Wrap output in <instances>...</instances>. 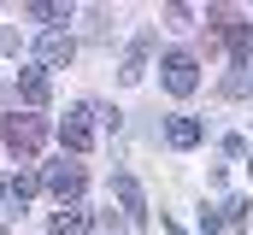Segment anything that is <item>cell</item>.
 Masks as SVG:
<instances>
[{"label": "cell", "mask_w": 253, "mask_h": 235, "mask_svg": "<svg viewBox=\"0 0 253 235\" xmlns=\"http://www.w3.org/2000/svg\"><path fill=\"white\" fill-rule=\"evenodd\" d=\"M206 24H212V36L230 47L236 71H248V65H253V30H248V18H236L230 6H212V12H206Z\"/></svg>", "instance_id": "obj_1"}, {"label": "cell", "mask_w": 253, "mask_h": 235, "mask_svg": "<svg viewBox=\"0 0 253 235\" xmlns=\"http://www.w3.org/2000/svg\"><path fill=\"white\" fill-rule=\"evenodd\" d=\"M0 141H6L18 159H36V153H42V141H47V123H42L36 112H12L6 123H0Z\"/></svg>", "instance_id": "obj_2"}, {"label": "cell", "mask_w": 253, "mask_h": 235, "mask_svg": "<svg viewBox=\"0 0 253 235\" xmlns=\"http://www.w3.org/2000/svg\"><path fill=\"white\" fill-rule=\"evenodd\" d=\"M59 141L65 153H88V141H94V106H71L59 123Z\"/></svg>", "instance_id": "obj_3"}, {"label": "cell", "mask_w": 253, "mask_h": 235, "mask_svg": "<svg viewBox=\"0 0 253 235\" xmlns=\"http://www.w3.org/2000/svg\"><path fill=\"white\" fill-rule=\"evenodd\" d=\"M159 71H165V88H171L177 100L200 88V65H194V53H165V65H159Z\"/></svg>", "instance_id": "obj_4"}, {"label": "cell", "mask_w": 253, "mask_h": 235, "mask_svg": "<svg viewBox=\"0 0 253 235\" xmlns=\"http://www.w3.org/2000/svg\"><path fill=\"white\" fill-rule=\"evenodd\" d=\"M112 188H118V206H124V224H147V194H141V182L129 171L112 176Z\"/></svg>", "instance_id": "obj_5"}, {"label": "cell", "mask_w": 253, "mask_h": 235, "mask_svg": "<svg viewBox=\"0 0 253 235\" xmlns=\"http://www.w3.org/2000/svg\"><path fill=\"white\" fill-rule=\"evenodd\" d=\"M94 224H100V218H94L88 206H59V212L47 218V235H88Z\"/></svg>", "instance_id": "obj_6"}, {"label": "cell", "mask_w": 253, "mask_h": 235, "mask_svg": "<svg viewBox=\"0 0 253 235\" xmlns=\"http://www.w3.org/2000/svg\"><path fill=\"white\" fill-rule=\"evenodd\" d=\"M42 182H47V188L59 194L65 206H77V194H83V182H88V176H83V165H53V171L42 176Z\"/></svg>", "instance_id": "obj_7"}, {"label": "cell", "mask_w": 253, "mask_h": 235, "mask_svg": "<svg viewBox=\"0 0 253 235\" xmlns=\"http://www.w3.org/2000/svg\"><path fill=\"white\" fill-rule=\"evenodd\" d=\"M71 53H77V41H71L65 30H47V36L36 41V59H42V65H71Z\"/></svg>", "instance_id": "obj_8"}, {"label": "cell", "mask_w": 253, "mask_h": 235, "mask_svg": "<svg viewBox=\"0 0 253 235\" xmlns=\"http://www.w3.org/2000/svg\"><path fill=\"white\" fill-rule=\"evenodd\" d=\"M165 141H171L177 153H189V147H200V118L177 112V118H171V123H165Z\"/></svg>", "instance_id": "obj_9"}, {"label": "cell", "mask_w": 253, "mask_h": 235, "mask_svg": "<svg viewBox=\"0 0 253 235\" xmlns=\"http://www.w3.org/2000/svg\"><path fill=\"white\" fill-rule=\"evenodd\" d=\"M18 94H24V106H47V94H53V88H47V77H42V71H24V77H18Z\"/></svg>", "instance_id": "obj_10"}, {"label": "cell", "mask_w": 253, "mask_h": 235, "mask_svg": "<svg viewBox=\"0 0 253 235\" xmlns=\"http://www.w3.org/2000/svg\"><path fill=\"white\" fill-rule=\"evenodd\" d=\"M147 47H153V36H141V41L124 53V71H118L124 82H141V71H147Z\"/></svg>", "instance_id": "obj_11"}, {"label": "cell", "mask_w": 253, "mask_h": 235, "mask_svg": "<svg viewBox=\"0 0 253 235\" xmlns=\"http://www.w3.org/2000/svg\"><path fill=\"white\" fill-rule=\"evenodd\" d=\"M36 188H42V176H36V171H18L12 182H6V200H12V206H24V200H30Z\"/></svg>", "instance_id": "obj_12"}, {"label": "cell", "mask_w": 253, "mask_h": 235, "mask_svg": "<svg viewBox=\"0 0 253 235\" xmlns=\"http://www.w3.org/2000/svg\"><path fill=\"white\" fill-rule=\"evenodd\" d=\"M224 218H230V224L242 230V224H248V218H253V200H230V206H224Z\"/></svg>", "instance_id": "obj_13"}, {"label": "cell", "mask_w": 253, "mask_h": 235, "mask_svg": "<svg viewBox=\"0 0 253 235\" xmlns=\"http://www.w3.org/2000/svg\"><path fill=\"white\" fill-rule=\"evenodd\" d=\"M30 18H65V6H53V0H36V6H30Z\"/></svg>", "instance_id": "obj_14"}, {"label": "cell", "mask_w": 253, "mask_h": 235, "mask_svg": "<svg viewBox=\"0 0 253 235\" xmlns=\"http://www.w3.org/2000/svg\"><path fill=\"white\" fill-rule=\"evenodd\" d=\"M206 235H224V224H218V218H212V212H206Z\"/></svg>", "instance_id": "obj_15"}, {"label": "cell", "mask_w": 253, "mask_h": 235, "mask_svg": "<svg viewBox=\"0 0 253 235\" xmlns=\"http://www.w3.org/2000/svg\"><path fill=\"white\" fill-rule=\"evenodd\" d=\"M165 235H183V224H165Z\"/></svg>", "instance_id": "obj_16"}]
</instances>
